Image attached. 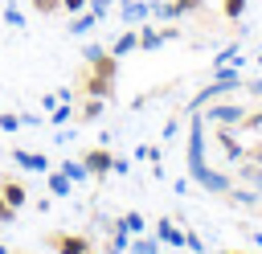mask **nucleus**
<instances>
[{
  "label": "nucleus",
  "mask_w": 262,
  "mask_h": 254,
  "mask_svg": "<svg viewBox=\"0 0 262 254\" xmlns=\"http://www.w3.org/2000/svg\"><path fill=\"white\" fill-rule=\"evenodd\" d=\"M201 111H205L201 119H205L209 127H237V123L246 119L250 102H242V98H229V94H225V98H213V102H209V107H201Z\"/></svg>",
  "instance_id": "1"
},
{
  "label": "nucleus",
  "mask_w": 262,
  "mask_h": 254,
  "mask_svg": "<svg viewBox=\"0 0 262 254\" xmlns=\"http://www.w3.org/2000/svg\"><path fill=\"white\" fill-rule=\"evenodd\" d=\"M188 176H192L205 193H217V197H225V193H229V184H233L225 172H217V168H209V164H201V168H196V172H188Z\"/></svg>",
  "instance_id": "2"
},
{
  "label": "nucleus",
  "mask_w": 262,
  "mask_h": 254,
  "mask_svg": "<svg viewBox=\"0 0 262 254\" xmlns=\"http://www.w3.org/2000/svg\"><path fill=\"white\" fill-rule=\"evenodd\" d=\"M82 164H86V172H90L94 180H102V176L111 172V164H115V156H111L106 147H86V152H82Z\"/></svg>",
  "instance_id": "3"
},
{
  "label": "nucleus",
  "mask_w": 262,
  "mask_h": 254,
  "mask_svg": "<svg viewBox=\"0 0 262 254\" xmlns=\"http://www.w3.org/2000/svg\"><path fill=\"white\" fill-rule=\"evenodd\" d=\"M49 246L57 254H90V242L78 238V234H49Z\"/></svg>",
  "instance_id": "4"
},
{
  "label": "nucleus",
  "mask_w": 262,
  "mask_h": 254,
  "mask_svg": "<svg viewBox=\"0 0 262 254\" xmlns=\"http://www.w3.org/2000/svg\"><path fill=\"white\" fill-rule=\"evenodd\" d=\"M82 90H86L90 98H111V94H115V78H102V74L90 70V74L82 78Z\"/></svg>",
  "instance_id": "5"
},
{
  "label": "nucleus",
  "mask_w": 262,
  "mask_h": 254,
  "mask_svg": "<svg viewBox=\"0 0 262 254\" xmlns=\"http://www.w3.org/2000/svg\"><path fill=\"white\" fill-rule=\"evenodd\" d=\"M12 160H16V168H25V172H49V156H41V152L16 147V152H12Z\"/></svg>",
  "instance_id": "6"
},
{
  "label": "nucleus",
  "mask_w": 262,
  "mask_h": 254,
  "mask_svg": "<svg viewBox=\"0 0 262 254\" xmlns=\"http://www.w3.org/2000/svg\"><path fill=\"white\" fill-rule=\"evenodd\" d=\"M0 193H4V201H8L16 213H20V209H25V201H29V188H25L20 180H8V176H0Z\"/></svg>",
  "instance_id": "7"
},
{
  "label": "nucleus",
  "mask_w": 262,
  "mask_h": 254,
  "mask_svg": "<svg viewBox=\"0 0 262 254\" xmlns=\"http://www.w3.org/2000/svg\"><path fill=\"white\" fill-rule=\"evenodd\" d=\"M156 238H160L164 246H176V250L184 246V229H180L172 217H160V221H156Z\"/></svg>",
  "instance_id": "8"
},
{
  "label": "nucleus",
  "mask_w": 262,
  "mask_h": 254,
  "mask_svg": "<svg viewBox=\"0 0 262 254\" xmlns=\"http://www.w3.org/2000/svg\"><path fill=\"white\" fill-rule=\"evenodd\" d=\"M131 49H139V25H135V29H123V33L111 41V53H115V57H127Z\"/></svg>",
  "instance_id": "9"
},
{
  "label": "nucleus",
  "mask_w": 262,
  "mask_h": 254,
  "mask_svg": "<svg viewBox=\"0 0 262 254\" xmlns=\"http://www.w3.org/2000/svg\"><path fill=\"white\" fill-rule=\"evenodd\" d=\"M119 16H123L127 25H143V20H147V0H123V4H119Z\"/></svg>",
  "instance_id": "10"
},
{
  "label": "nucleus",
  "mask_w": 262,
  "mask_h": 254,
  "mask_svg": "<svg viewBox=\"0 0 262 254\" xmlns=\"http://www.w3.org/2000/svg\"><path fill=\"white\" fill-rule=\"evenodd\" d=\"M127 254H160V238L131 234V242H127Z\"/></svg>",
  "instance_id": "11"
},
{
  "label": "nucleus",
  "mask_w": 262,
  "mask_h": 254,
  "mask_svg": "<svg viewBox=\"0 0 262 254\" xmlns=\"http://www.w3.org/2000/svg\"><path fill=\"white\" fill-rule=\"evenodd\" d=\"M94 25H98V16H94L90 8H82V12H74V20H70V33H74V37H82V33H90Z\"/></svg>",
  "instance_id": "12"
},
{
  "label": "nucleus",
  "mask_w": 262,
  "mask_h": 254,
  "mask_svg": "<svg viewBox=\"0 0 262 254\" xmlns=\"http://www.w3.org/2000/svg\"><path fill=\"white\" fill-rule=\"evenodd\" d=\"M102 107H106V98H90V94H86V102H82V111H78V123H94V119L102 115Z\"/></svg>",
  "instance_id": "13"
},
{
  "label": "nucleus",
  "mask_w": 262,
  "mask_h": 254,
  "mask_svg": "<svg viewBox=\"0 0 262 254\" xmlns=\"http://www.w3.org/2000/svg\"><path fill=\"white\" fill-rule=\"evenodd\" d=\"M74 115H78V111L70 107V98H61V102H57V107L49 111V119H45V123H49V127H61V123H70Z\"/></svg>",
  "instance_id": "14"
},
{
  "label": "nucleus",
  "mask_w": 262,
  "mask_h": 254,
  "mask_svg": "<svg viewBox=\"0 0 262 254\" xmlns=\"http://www.w3.org/2000/svg\"><path fill=\"white\" fill-rule=\"evenodd\" d=\"M49 193H53V197H70V193H74V180L57 168V172H49Z\"/></svg>",
  "instance_id": "15"
},
{
  "label": "nucleus",
  "mask_w": 262,
  "mask_h": 254,
  "mask_svg": "<svg viewBox=\"0 0 262 254\" xmlns=\"http://www.w3.org/2000/svg\"><path fill=\"white\" fill-rule=\"evenodd\" d=\"M61 172H66L74 184H78V180H90V172H86V164H82V160H61Z\"/></svg>",
  "instance_id": "16"
},
{
  "label": "nucleus",
  "mask_w": 262,
  "mask_h": 254,
  "mask_svg": "<svg viewBox=\"0 0 262 254\" xmlns=\"http://www.w3.org/2000/svg\"><path fill=\"white\" fill-rule=\"evenodd\" d=\"M119 225H123L127 234H143V229H147V221H143V213H135V209H131V213H123V217H119Z\"/></svg>",
  "instance_id": "17"
},
{
  "label": "nucleus",
  "mask_w": 262,
  "mask_h": 254,
  "mask_svg": "<svg viewBox=\"0 0 262 254\" xmlns=\"http://www.w3.org/2000/svg\"><path fill=\"white\" fill-rule=\"evenodd\" d=\"M4 25H12V29H25V12H20L16 4H4Z\"/></svg>",
  "instance_id": "18"
},
{
  "label": "nucleus",
  "mask_w": 262,
  "mask_h": 254,
  "mask_svg": "<svg viewBox=\"0 0 262 254\" xmlns=\"http://www.w3.org/2000/svg\"><path fill=\"white\" fill-rule=\"evenodd\" d=\"M201 4L205 0H172V12L176 16H188V12H201Z\"/></svg>",
  "instance_id": "19"
},
{
  "label": "nucleus",
  "mask_w": 262,
  "mask_h": 254,
  "mask_svg": "<svg viewBox=\"0 0 262 254\" xmlns=\"http://www.w3.org/2000/svg\"><path fill=\"white\" fill-rule=\"evenodd\" d=\"M0 131H20V115L16 111H0Z\"/></svg>",
  "instance_id": "20"
},
{
  "label": "nucleus",
  "mask_w": 262,
  "mask_h": 254,
  "mask_svg": "<svg viewBox=\"0 0 262 254\" xmlns=\"http://www.w3.org/2000/svg\"><path fill=\"white\" fill-rule=\"evenodd\" d=\"M33 12H41V16H53V12H61V0H33Z\"/></svg>",
  "instance_id": "21"
},
{
  "label": "nucleus",
  "mask_w": 262,
  "mask_h": 254,
  "mask_svg": "<svg viewBox=\"0 0 262 254\" xmlns=\"http://www.w3.org/2000/svg\"><path fill=\"white\" fill-rule=\"evenodd\" d=\"M221 12H225L229 20H237V16L246 12V0H221Z\"/></svg>",
  "instance_id": "22"
},
{
  "label": "nucleus",
  "mask_w": 262,
  "mask_h": 254,
  "mask_svg": "<svg viewBox=\"0 0 262 254\" xmlns=\"http://www.w3.org/2000/svg\"><path fill=\"white\" fill-rule=\"evenodd\" d=\"M12 221H16V209H12V205L4 201V193H0V225H12Z\"/></svg>",
  "instance_id": "23"
},
{
  "label": "nucleus",
  "mask_w": 262,
  "mask_h": 254,
  "mask_svg": "<svg viewBox=\"0 0 262 254\" xmlns=\"http://www.w3.org/2000/svg\"><path fill=\"white\" fill-rule=\"evenodd\" d=\"M82 8H90V0H61V12H82Z\"/></svg>",
  "instance_id": "24"
},
{
  "label": "nucleus",
  "mask_w": 262,
  "mask_h": 254,
  "mask_svg": "<svg viewBox=\"0 0 262 254\" xmlns=\"http://www.w3.org/2000/svg\"><path fill=\"white\" fill-rule=\"evenodd\" d=\"M184 246H188V250H192V254H205V242H201V238H196V234H184Z\"/></svg>",
  "instance_id": "25"
},
{
  "label": "nucleus",
  "mask_w": 262,
  "mask_h": 254,
  "mask_svg": "<svg viewBox=\"0 0 262 254\" xmlns=\"http://www.w3.org/2000/svg\"><path fill=\"white\" fill-rule=\"evenodd\" d=\"M90 12H94V16H98V20H102V16H106V12H111V0H90Z\"/></svg>",
  "instance_id": "26"
},
{
  "label": "nucleus",
  "mask_w": 262,
  "mask_h": 254,
  "mask_svg": "<svg viewBox=\"0 0 262 254\" xmlns=\"http://www.w3.org/2000/svg\"><path fill=\"white\" fill-rule=\"evenodd\" d=\"M98 53H106V49H102V45H94V41H90V45H86V49H82V57H86V61H94V57H98Z\"/></svg>",
  "instance_id": "27"
},
{
  "label": "nucleus",
  "mask_w": 262,
  "mask_h": 254,
  "mask_svg": "<svg viewBox=\"0 0 262 254\" xmlns=\"http://www.w3.org/2000/svg\"><path fill=\"white\" fill-rule=\"evenodd\" d=\"M127 168H131V164H127V160H119V156H115V164H111V172H119V176H127Z\"/></svg>",
  "instance_id": "28"
},
{
  "label": "nucleus",
  "mask_w": 262,
  "mask_h": 254,
  "mask_svg": "<svg viewBox=\"0 0 262 254\" xmlns=\"http://www.w3.org/2000/svg\"><path fill=\"white\" fill-rule=\"evenodd\" d=\"M0 254H12V250H8V246H0Z\"/></svg>",
  "instance_id": "29"
},
{
  "label": "nucleus",
  "mask_w": 262,
  "mask_h": 254,
  "mask_svg": "<svg viewBox=\"0 0 262 254\" xmlns=\"http://www.w3.org/2000/svg\"><path fill=\"white\" fill-rule=\"evenodd\" d=\"M225 254H246V250H225Z\"/></svg>",
  "instance_id": "30"
},
{
  "label": "nucleus",
  "mask_w": 262,
  "mask_h": 254,
  "mask_svg": "<svg viewBox=\"0 0 262 254\" xmlns=\"http://www.w3.org/2000/svg\"><path fill=\"white\" fill-rule=\"evenodd\" d=\"M258 66H262V53H258Z\"/></svg>",
  "instance_id": "31"
},
{
  "label": "nucleus",
  "mask_w": 262,
  "mask_h": 254,
  "mask_svg": "<svg viewBox=\"0 0 262 254\" xmlns=\"http://www.w3.org/2000/svg\"><path fill=\"white\" fill-rule=\"evenodd\" d=\"M90 254H94V250H90Z\"/></svg>",
  "instance_id": "32"
}]
</instances>
